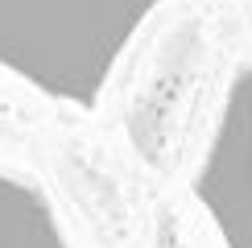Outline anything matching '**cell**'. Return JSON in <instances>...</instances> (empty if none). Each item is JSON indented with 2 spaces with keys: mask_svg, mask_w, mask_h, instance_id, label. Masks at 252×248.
<instances>
[{
  "mask_svg": "<svg viewBox=\"0 0 252 248\" xmlns=\"http://www.w3.org/2000/svg\"><path fill=\"white\" fill-rule=\"evenodd\" d=\"M157 0H0V70L95 108Z\"/></svg>",
  "mask_w": 252,
  "mask_h": 248,
  "instance_id": "obj_1",
  "label": "cell"
},
{
  "mask_svg": "<svg viewBox=\"0 0 252 248\" xmlns=\"http://www.w3.org/2000/svg\"><path fill=\"white\" fill-rule=\"evenodd\" d=\"M194 194L223 248H252V66L227 87L215 137L194 174Z\"/></svg>",
  "mask_w": 252,
  "mask_h": 248,
  "instance_id": "obj_2",
  "label": "cell"
},
{
  "mask_svg": "<svg viewBox=\"0 0 252 248\" xmlns=\"http://www.w3.org/2000/svg\"><path fill=\"white\" fill-rule=\"evenodd\" d=\"M0 248H70L50 199L8 170H0Z\"/></svg>",
  "mask_w": 252,
  "mask_h": 248,
  "instance_id": "obj_3",
  "label": "cell"
}]
</instances>
